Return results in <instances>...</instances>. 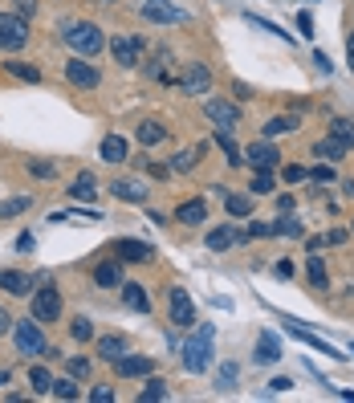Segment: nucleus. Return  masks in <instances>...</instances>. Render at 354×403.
I'll return each instance as SVG.
<instances>
[{"instance_id": "obj_12", "label": "nucleus", "mask_w": 354, "mask_h": 403, "mask_svg": "<svg viewBox=\"0 0 354 403\" xmlns=\"http://www.w3.org/2000/svg\"><path fill=\"white\" fill-rule=\"evenodd\" d=\"M277 159H281V155H277V147H273V143H253L249 151H244V163H253L257 171H273Z\"/></svg>"}, {"instance_id": "obj_53", "label": "nucleus", "mask_w": 354, "mask_h": 403, "mask_svg": "<svg viewBox=\"0 0 354 403\" xmlns=\"http://www.w3.org/2000/svg\"><path fill=\"white\" fill-rule=\"evenodd\" d=\"M290 387H293L290 379H273V383H269V391H277V395H281V391H290Z\"/></svg>"}, {"instance_id": "obj_46", "label": "nucleus", "mask_w": 354, "mask_h": 403, "mask_svg": "<svg viewBox=\"0 0 354 403\" xmlns=\"http://www.w3.org/2000/svg\"><path fill=\"white\" fill-rule=\"evenodd\" d=\"M143 167H147V171H151L155 179H167V171H171L167 163H147V159H143Z\"/></svg>"}, {"instance_id": "obj_36", "label": "nucleus", "mask_w": 354, "mask_h": 403, "mask_svg": "<svg viewBox=\"0 0 354 403\" xmlns=\"http://www.w3.org/2000/svg\"><path fill=\"white\" fill-rule=\"evenodd\" d=\"M309 281H314V290H326L330 273H326V261L322 257H309Z\"/></svg>"}, {"instance_id": "obj_55", "label": "nucleus", "mask_w": 354, "mask_h": 403, "mask_svg": "<svg viewBox=\"0 0 354 403\" xmlns=\"http://www.w3.org/2000/svg\"><path fill=\"white\" fill-rule=\"evenodd\" d=\"M8 326H13V318H8V310H0V334H4Z\"/></svg>"}, {"instance_id": "obj_1", "label": "nucleus", "mask_w": 354, "mask_h": 403, "mask_svg": "<svg viewBox=\"0 0 354 403\" xmlns=\"http://www.w3.org/2000/svg\"><path fill=\"white\" fill-rule=\"evenodd\" d=\"M62 37H65V45L74 49V53H81V57H98L106 49V37H102V29H98L94 21H65Z\"/></svg>"}, {"instance_id": "obj_58", "label": "nucleus", "mask_w": 354, "mask_h": 403, "mask_svg": "<svg viewBox=\"0 0 354 403\" xmlns=\"http://www.w3.org/2000/svg\"><path fill=\"white\" fill-rule=\"evenodd\" d=\"M350 351H354V342H350Z\"/></svg>"}, {"instance_id": "obj_37", "label": "nucleus", "mask_w": 354, "mask_h": 403, "mask_svg": "<svg viewBox=\"0 0 354 403\" xmlns=\"http://www.w3.org/2000/svg\"><path fill=\"white\" fill-rule=\"evenodd\" d=\"M49 395H57V399H78V383H74V379H53Z\"/></svg>"}, {"instance_id": "obj_41", "label": "nucleus", "mask_w": 354, "mask_h": 403, "mask_svg": "<svg viewBox=\"0 0 354 403\" xmlns=\"http://www.w3.org/2000/svg\"><path fill=\"white\" fill-rule=\"evenodd\" d=\"M29 176H37V179H53V176H57V167H53V163H45V159H29Z\"/></svg>"}, {"instance_id": "obj_57", "label": "nucleus", "mask_w": 354, "mask_h": 403, "mask_svg": "<svg viewBox=\"0 0 354 403\" xmlns=\"http://www.w3.org/2000/svg\"><path fill=\"white\" fill-rule=\"evenodd\" d=\"M350 45H354V33H350Z\"/></svg>"}, {"instance_id": "obj_15", "label": "nucleus", "mask_w": 354, "mask_h": 403, "mask_svg": "<svg viewBox=\"0 0 354 403\" xmlns=\"http://www.w3.org/2000/svg\"><path fill=\"white\" fill-rule=\"evenodd\" d=\"M285 330L293 334V342H302V346H314V351H322V355H330V358H342V355H338V351H334V346H330L326 339H318V334H309V330H302V326H293V318L285 322Z\"/></svg>"}, {"instance_id": "obj_50", "label": "nucleus", "mask_w": 354, "mask_h": 403, "mask_svg": "<svg viewBox=\"0 0 354 403\" xmlns=\"http://www.w3.org/2000/svg\"><path fill=\"white\" fill-rule=\"evenodd\" d=\"M33 13H37V4H33V0H16V16H25V21H29Z\"/></svg>"}, {"instance_id": "obj_7", "label": "nucleus", "mask_w": 354, "mask_h": 403, "mask_svg": "<svg viewBox=\"0 0 354 403\" xmlns=\"http://www.w3.org/2000/svg\"><path fill=\"white\" fill-rule=\"evenodd\" d=\"M143 16L151 21V25H183V21H188V13L176 8V4H167V0H147Z\"/></svg>"}, {"instance_id": "obj_39", "label": "nucleus", "mask_w": 354, "mask_h": 403, "mask_svg": "<svg viewBox=\"0 0 354 403\" xmlns=\"http://www.w3.org/2000/svg\"><path fill=\"white\" fill-rule=\"evenodd\" d=\"M216 143L224 147V155H228V163H232V167H241V151H236V143H232V139H228V130H216Z\"/></svg>"}, {"instance_id": "obj_2", "label": "nucleus", "mask_w": 354, "mask_h": 403, "mask_svg": "<svg viewBox=\"0 0 354 403\" xmlns=\"http://www.w3.org/2000/svg\"><path fill=\"white\" fill-rule=\"evenodd\" d=\"M212 342H216V330H212L208 322L195 326V339L183 346V371H192V375L208 371L212 367Z\"/></svg>"}, {"instance_id": "obj_56", "label": "nucleus", "mask_w": 354, "mask_h": 403, "mask_svg": "<svg viewBox=\"0 0 354 403\" xmlns=\"http://www.w3.org/2000/svg\"><path fill=\"white\" fill-rule=\"evenodd\" d=\"M350 69H354V45H350Z\"/></svg>"}, {"instance_id": "obj_52", "label": "nucleus", "mask_w": 354, "mask_h": 403, "mask_svg": "<svg viewBox=\"0 0 354 403\" xmlns=\"http://www.w3.org/2000/svg\"><path fill=\"white\" fill-rule=\"evenodd\" d=\"M232 379H236V367H224V371H220V387H228Z\"/></svg>"}, {"instance_id": "obj_51", "label": "nucleus", "mask_w": 354, "mask_h": 403, "mask_svg": "<svg viewBox=\"0 0 354 403\" xmlns=\"http://www.w3.org/2000/svg\"><path fill=\"white\" fill-rule=\"evenodd\" d=\"M16 249H21V253H25V249H33V232H21V237H16Z\"/></svg>"}, {"instance_id": "obj_26", "label": "nucleus", "mask_w": 354, "mask_h": 403, "mask_svg": "<svg viewBox=\"0 0 354 403\" xmlns=\"http://www.w3.org/2000/svg\"><path fill=\"white\" fill-rule=\"evenodd\" d=\"M98 285H122V269H118V261H106V265H98V273H94Z\"/></svg>"}, {"instance_id": "obj_49", "label": "nucleus", "mask_w": 354, "mask_h": 403, "mask_svg": "<svg viewBox=\"0 0 354 403\" xmlns=\"http://www.w3.org/2000/svg\"><path fill=\"white\" fill-rule=\"evenodd\" d=\"M90 399H94V403H110L114 391H110V387H94V391H90Z\"/></svg>"}, {"instance_id": "obj_43", "label": "nucleus", "mask_w": 354, "mask_h": 403, "mask_svg": "<svg viewBox=\"0 0 354 403\" xmlns=\"http://www.w3.org/2000/svg\"><path fill=\"white\" fill-rule=\"evenodd\" d=\"M253 192L269 195V192H273V176H269V171H257V179H253Z\"/></svg>"}, {"instance_id": "obj_28", "label": "nucleus", "mask_w": 354, "mask_h": 403, "mask_svg": "<svg viewBox=\"0 0 354 403\" xmlns=\"http://www.w3.org/2000/svg\"><path fill=\"white\" fill-rule=\"evenodd\" d=\"M200 155H204V147H195V151H179L176 163H171V171H179V176H188V171H195V163H200Z\"/></svg>"}, {"instance_id": "obj_10", "label": "nucleus", "mask_w": 354, "mask_h": 403, "mask_svg": "<svg viewBox=\"0 0 354 403\" xmlns=\"http://www.w3.org/2000/svg\"><path fill=\"white\" fill-rule=\"evenodd\" d=\"M65 78L74 81L78 90H98V81H102L90 62H65Z\"/></svg>"}, {"instance_id": "obj_19", "label": "nucleus", "mask_w": 354, "mask_h": 403, "mask_svg": "<svg viewBox=\"0 0 354 403\" xmlns=\"http://www.w3.org/2000/svg\"><path fill=\"white\" fill-rule=\"evenodd\" d=\"M127 355V339L122 334H102L98 339V358H106V363H114V358Z\"/></svg>"}, {"instance_id": "obj_42", "label": "nucleus", "mask_w": 354, "mask_h": 403, "mask_svg": "<svg viewBox=\"0 0 354 403\" xmlns=\"http://www.w3.org/2000/svg\"><path fill=\"white\" fill-rule=\"evenodd\" d=\"M309 179H314V183H334V167H330V163H318V167L309 171Z\"/></svg>"}, {"instance_id": "obj_22", "label": "nucleus", "mask_w": 354, "mask_h": 403, "mask_svg": "<svg viewBox=\"0 0 354 403\" xmlns=\"http://www.w3.org/2000/svg\"><path fill=\"white\" fill-rule=\"evenodd\" d=\"M122 302H127V310H139V314H147V310H151V297H147L143 285H135V281H130V285H122Z\"/></svg>"}, {"instance_id": "obj_30", "label": "nucleus", "mask_w": 354, "mask_h": 403, "mask_svg": "<svg viewBox=\"0 0 354 403\" xmlns=\"http://www.w3.org/2000/svg\"><path fill=\"white\" fill-rule=\"evenodd\" d=\"M330 135H334L342 147H354V123L350 118H334V123H330Z\"/></svg>"}, {"instance_id": "obj_47", "label": "nucleus", "mask_w": 354, "mask_h": 403, "mask_svg": "<svg viewBox=\"0 0 354 403\" xmlns=\"http://www.w3.org/2000/svg\"><path fill=\"white\" fill-rule=\"evenodd\" d=\"M249 237H273V225L257 220V225H249Z\"/></svg>"}, {"instance_id": "obj_20", "label": "nucleus", "mask_w": 354, "mask_h": 403, "mask_svg": "<svg viewBox=\"0 0 354 403\" xmlns=\"http://www.w3.org/2000/svg\"><path fill=\"white\" fill-rule=\"evenodd\" d=\"M127 155H130V147H127L122 135H106V139H102V159L106 163H122Z\"/></svg>"}, {"instance_id": "obj_27", "label": "nucleus", "mask_w": 354, "mask_h": 403, "mask_svg": "<svg viewBox=\"0 0 354 403\" xmlns=\"http://www.w3.org/2000/svg\"><path fill=\"white\" fill-rule=\"evenodd\" d=\"M4 69H8L13 78H21V81H33V86L41 81V69H37V65H29V62H4Z\"/></svg>"}, {"instance_id": "obj_45", "label": "nucleus", "mask_w": 354, "mask_h": 403, "mask_svg": "<svg viewBox=\"0 0 354 403\" xmlns=\"http://www.w3.org/2000/svg\"><path fill=\"white\" fill-rule=\"evenodd\" d=\"M69 375H74V379L90 375V363H86V358H69Z\"/></svg>"}, {"instance_id": "obj_31", "label": "nucleus", "mask_w": 354, "mask_h": 403, "mask_svg": "<svg viewBox=\"0 0 354 403\" xmlns=\"http://www.w3.org/2000/svg\"><path fill=\"white\" fill-rule=\"evenodd\" d=\"M290 130H297V118H290V114H277V118L265 123V135H269V139H273V135H290Z\"/></svg>"}, {"instance_id": "obj_17", "label": "nucleus", "mask_w": 354, "mask_h": 403, "mask_svg": "<svg viewBox=\"0 0 354 403\" xmlns=\"http://www.w3.org/2000/svg\"><path fill=\"white\" fill-rule=\"evenodd\" d=\"M176 220L179 225H204V220H208V204H204V200H188V204L176 208Z\"/></svg>"}, {"instance_id": "obj_33", "label": "nucleus", "mask_w": 354, "mask_h": 403, "mask_svg": "<svg viewBox=\"0 0 354 403\" xmlns=\"http://www.w3.org/2000/svg\"><path fill=\"white\" fill-rule=\"evenodd\" d=\"M29 387L37 391V395H45V391L53 387V375H49L45 367H29Z\"/></svg>"}, {"instance_id": "obj_18", "label": "nucleus", "mask_w": 354, "mask_h": 403, "mask_svg": "<svg viewBox=\"0 0 354 403\" xmlns=\"http://www.w3.org/2000/svg\"><path fill=\"white\" fill-rule=\"evenodd\" d=\"M110 192L118 195V200H127V204H147V192L143 183H135V179H114Z\"/></svg>"}, {"instance_id": "obj_21", "label": "nucleus", "mask_w": 354, "mask_h": 403, "mask_svg": "<svg viewBox=\"0 0 354 403\" xmlns=\"http://www.w3.org/2000/svg\"><path fill=\"white\" fill-rule=\"evenodd\" d=\"M69 195H74V200H81V204H86V200H94V195H98V179H94V171H81V176L69 183Z\"/></svg>"}, {"instance_id": "obj_9", "label": "nucleus", "mask_w": 354, "mask_h": 403, "mask_svg": "<svg viewBox=\"0 0 354 403\" xmlns=\"http://www.w3.org/2000/svg\"><path fill=\"white\" fill-rule=\"evenodd\" d=\"M110 53H114V62L118 65H139V57H143V41L139 37H114L110 41Z\"/></svg>"}, {"instance_id": "obj_38", "label": "nucleus", "mask_w": 354, "mask_h": 403, "mask_svg": "<svg viewBox=\"0 0 354 403\" xmlns=\"http://www.w3.org/2000/svg\"><path fill=\"white\" fill-rule=\"evenodd\" d=\"M139 399H143V403H159V399H167V383H163V379H151V383L143 387V395H139Z\"/></svg>"}, {"instance_id": "obj_4", "label": "nucleus", "mask_w": 354, "mask_h": 403, "mask_svg": "<svg viewBox=\"0 0 354 403\" xmlns=\"http://www.w3.org/2000/svg\"><path fill=\"white\" fill-rule=\"evenodd\" d=\"M29 41V21L25 16H16V13H0V49H21Z\"/></svg>"}, {"instance_id": "obj_29", "label": "nucleus", "mask_w": 354, "mask_h": 403, "mask_svg": "<svg viewBox=\"0 0 354 403\" xmlns=\"http://www.w3.org/2000/svg\"><path fill=\"white\" fill-rule=\"evenodd\" d=\"M33 208V195H16V200H4L0 204V220H8V216H21V212Z\"/></svg>"}, {"instance_id": "obj_14", "label": "nucleus", "mask_w": 354, "mask_h": 403, "mask_svg": "<svg viewBox=\"0 0 354 403\" xmlns=\"http://www.w3.org/2000/svg\"><path fill=\"white\" fill-rule=\"evenodd\" d=\"M0 290L13 293V297H25V293H33V277L21 273V269H0Z\"/></svg>"}, {"instance_id": "obj_8", "label": "nucleus", "mask_w": 354, "mask_h": 403, "mask_svg": "<svg viewBox=\"0 0 354 403\" xmlns=\"http://www.w3.org/2000/svg\"><path fill=\"white\" fill-rule=\"evenodd\" d=\"M171 322L192 330L195 326V306H192V293L188 290H171Z\"/></svg>"}, {"instance_id": "obj_34", "label": "nucleus", "mask_w": 354, "mask_h": 403, "mask_svg": "<svg viewBox=\"0 0 354 403\" xmlns=\"http://www.w3.org/2000/svg\"><path fill=\"white\" fill-rule=\"evenodd\" d=\"M224 208H228V216H253V200L249 195H228Z\"/></svg>"}, {"instance_id": "obj_40", "label": "nucleus", "mask_w": 354, "mask_h": 403, "mask_svg": "<svg viewBox=\"0 0 354 403\" xmlns=\"http://www.w3.org/2000/svg\"><path fill=\"white\" fill-rule=\"evenodd\" d=\"M69 334L78 342H90L94 339V326H90V318H74V326H69Z\"/></svg>"}, {"instance_id": "obj_48", "label": "nucleus", "mask_w": 354, "mask_h": 403, "mask_svg": "<svg viewBox=\"0 0 354 403\" xmlns=\"http://www.w3.org/2000/svg\"><path fill=\"white\" fill-rule=\"evenodd\" d=\"M297 29H302V37H314V16L302 13V16H297Z\"/></svg>"}, {"instance_id": "obj_5", "label": "nucleus", "mask_w": 354, "mask_h": 403, "mask_svg": "<svg viewBox=\"0 0 354 403\" xmlns=\"http://www.w3.org/2000/svg\"><path fill=\"white\" fill-rule=\"evenodd\" d=\"M204 114L216 123V130H232L241 123V106L228 102V98H208V102H204Z\"/></svg>"}, {"instance_id": "obj_35", "label": "nucleus", "mask_w": 354, "mask_h": 403, "mask_svg": "<svg viewBox=\"0 0 354 403\" xmlns=\"http://www.w3.org/2000/svg\"><path fill=\"white\" fill-rule=\"evenodd\" d=\"M273 237H293V241H297V237H306V228L297 225V220H290V216H281L273 225Z\"/></svg>"}, {"instance_id": "obj_3", "label": "nucleus", "mask_w": 354, "mask_h": 403, "mask_svg": "<svg viewBox=\"0 0 354 403\" xmlns=\"http://www.w3.org/2000/svg\"><path fill=\"white\" fill-rule=\"evenodd\" d=\"M33 318L37 322H57L62 318V293H57V285L33 290Z\"/></svg>"}, {"instance_id": "obj_11", "label": "nucleus", "mask_w": 354, "mask_h": 403, "mask_svg": "<svg viewBox=\"0 0 354 403\" xmlns=\"http://www.w3.org/2000/svg\"><path fill=\"white\" fill-rule=\"evenodd\" d=\"M114 371L122 375V379H139V375L155 371V363H151L147 355H122V358H114Z\"/></svg>"}, {"instance_id": "obj_13", "label": "nucleus", "mask_w": 354, "mask_h": 403, "mask_svg": "<svg viewBox=\"0 0 354 403\" xmlns=\"http://www.w3.org/2000/svg\"><path fill=\"white\" fill-rule=\"evenodd\" d=\"M208 86H212L208 65L188 62V69H183V90H188V94H208Z\"/></svg>"}, {"instance_id": "obj_23", "label": "nucleus", "mask_w": 354, "mask_h": 403, "mask_svg": "<svg viewBox=\"0 0 354 403\" xmlns=\"http://www.w3.org/2000/svg\"><path fill=\"white\" fill-rule=\"evenodd\" d=\"M253 358H257V363H265V367L281 358V346H277L273 334H261V339H257V355H253Z\"/></svg>"}, {"instance_id": "obj_25", "label": "nucleus", "mask_w": 354, "mask_h": 403, "mask_svg": "<svg viewBox=\"0 0 354 403\" xmlns=\"http://www.w3.org/2000/svg\"><path fill=\"white\" fill-rule=\"evenodd\" d=\"M314 155H318V159H342V155H346V147L338 143V139H334V135H330V139H318V143H314Z\"/></svg>"}, {"instance_id": "obj_32", "label": "nucleus", "mask_w": 354, "mask_h": 403, "mask_svg": "<svg viewBox=\"0 0 354 403\" xmlns=\"http://www.w3.org/2000/svg\"><path fill=\"white\" fill-rule=\"evenodd\" d=\"M236 241H241V237H236L232 228H212L208 232V249H232Z\"/></svg>"}, {"instance_id": "obj_6", "label": "nucleus", "mask_w": 354, "mask_h": 403, "mask_svg": "<svg viewBox=\"0 0 354 403\" xmlns=\"http://www.w3.org/2000/svg\"><path fill=\"white\" fill-rule=\"evenodd\" d=\"M16 351L21 355H45V334H41V326H37V318H29V322H16Z\"/></svg>"}, {"instance_id": "obj_24", "label": "nucleus", "mask_w": 354, "mask_h": 403, "mask_svg": "<svg viewBox=\"0 0 354 403\" xmlns=\"http://www.w3.org/2000/svg\"><path fill=\"white\" fill-rule=\"evenodd\" d=\"M163 139H167V127L155 123V118H147L143 127H139V143L143 147H155V143H163Z\"/></svg>"}, {"instance_id": "obj_54", "label": "nucleus", "mask_w": 354, "mask_h": 403, "mask_svg": "<svg viewBox=\"0 0 354 403\" xmlns=\"http://www.w3.org/2000/svg\"><path fill=\"white\" fill-rule=\"evenodd\" d=\"M277 277H293V265H290V261H277Z\"/></svg>"}, {"instance_id": "obj_44", "label": "nucleus", "mask_w": 354, "mask_h": 403, "mask_svg": "<svg viewBox=\"0 0 354 403\" xmlns=\"http://www.w3.org/2000/svg\"><path fill=\"white\" fill-rule=\"evenodd\" d=\"M281 176L290 179V183H302V179H309V171H306V167H302V163H290V167H285Z\"/></svg>"}, {"instance_id": "obj_16", "label": "nucleus", "mask_w": 354, "mask_h": 403, "mask_svg": "<svg viewBox=\"0 0 354 403\" xmlns=\"http://www.w3.org/2000/svg\"><path fill=\"white\" fill-rule=\"evenodd\" d=\"M114 253H118L122 261H151V257H155V249H151L147 241H130V237L114 244Z\"/></svg>"}]
</instances>
